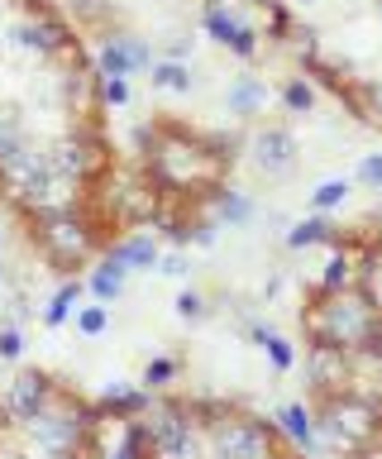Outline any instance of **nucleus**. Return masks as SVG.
<instances>
[{
	"instance_id": "nucleus-1",
	"label": "nucleus",
	"mask_w": 382,
	"mask_h": 459,
	"mask_svg": "<svg viewBox=\"0 0 382 459\" xmlns=\"http://www.w3.org/2000/svg\"><path fill=\"white\" fill-rule=\"evenodd\" d=\"M306 340L310 344H335V350H359L373 340V330L382 325V311L373 307V297L363 287H344V292H316V301L301 311Z\"/></svg>"
},
{
	"instance_id": "nucleus-2",
	"label": "nucleus",
	"mask_w": 382,
	"mask_h": 459,
	"mask_svg": "<svg viewBox=\"0 0 382 459\" xmlns=\"http://www.w3.org/2000/svg\"><path fill=\"white\" fill-rule=\"evenodd\" d=\"M191 416L206 430V450L210 459H277V426L259 421V416L225 407L216 397H191Z\"/></svg>"
},
{
	"instance_id": "nucleus-3",
	"label": "nucleus",
	"mask_w": 382,
	"mask_h": 459,
	"mask_svg": "<svg viewBox=\"0 0 382 459\" xmlns=\"http://www.w3.org/2000/svg\"><path fill=\"white\" fill-rule=\"evenodd\" d=\"M30 235H34V244H38V254H44L53 268H63V273L81 268L96 249H101V235L91 230V221H87L81 211L58 215V221H48V225H34Z\"/></svg>"
},
{
	"instance_id": "nucleus-4",
	"label": "nucleus",
	"mask_w": 382,
	"mask_h": 459,
	"mask_svg": "<svg viewBox=\"0 0 382 459\" xmlns=\"http://www.w3.org/2000/svg\"><path fill=\"white\" fill-rule=\"evenodd\" d=\"M63 387L53 373L44 368H20L15 378L5 383V393H0V407H5L10 416H15V426H24L30 416H38L44 407H53V397H58Z\"/></svg>"
},
{
	"instance_id": "nucleus-5",
	"label": "nucleus",
	"mask_w": 382,
	"mask_h": 459,
	"mask_svg": "<svg viewBox=\"0 0 382 459\" xmlns=\"http://www.w3.org/2000/svg\"><path fill=\"white\" fill-rule=\"evenodd\" d=\"M310 383H316V397H335L353 387V354L335 350V344H310Z\"/></svg>"
},
{
	"instance_id": "nucleus-6",
	"label": "nucleus",
	"mask_w": 382,
	"mask_h": 459,
	"mask_svg": "<svg viewBox=\"0 0 382 459\" xmlns=\"http://www.w3.org/2000/svg\"><path fill=\"white\" fill-rule=\"evenodd\" d=\"M144 67H153V57L144 48V39L134 34H106L101 48H96V72L101 77H134Z\"/></svg>"
},
{
	"instance_id": "nucleus-7",
	"label": "nucleus",
	"mask_w": 382,
	"mask_h": 459,
	"mask_svg": "<svg viewBox=\"0 0 382 459\" xmlns=\"http://www.w3.org/2000/svg\"><path fill=\"white\" fill-rule=\"evenodd\" d=\"M106 258L124 273H158L163 249H158V235H153V230H130V235L106 239Z\"/></svg>"
},
{
	"instance_id": "nucleus-8",
	"label": "nucleus",
	"mask_w": 382,
	"mask_h": 459,
	"mask_svg": "<svg viewBox=\"0 0 382 459\" xmlns=\"http://www.w3.org/2000/svg\"><path fill=\"white\" fill-rule=\"evenodd\" d=\"M249 153H253V168L259 172H267V178H287L292 163H296V139L282 125H267V129L253 134Z\"/></svg>"
},
{
	"instance_id": "nucleus-9",
	"label": "nucleus",
	"mask_w": 382,
	"mask_h": 459,
	"mask_svg": "<svg viewBox=\"0 0 382 459\" xmlns=\"http://www.w3.org/2000/svg\"><path fill=\"white\" fill-rule=\"evenodd\" d=\"M149 387L144 383H110L106 387V393H101V402H96V407H101V416H115V421H134V416L139 411H144L149 407Z\"/></svg>"
},
{
	"instance_id": "nucleus-10",
	"label": "nucleus",
	"mask_w": 382,
	"mask_h": 459,
	"mask_svg": "<svg viewBox=\"0 0 382 459\" xmlns=\"http://www.w3.org/2000/svg\"><path fill=\"white\" fill-rule=\"evenodd\" d=\"M277 430L296 445V450H316V445H320L316 407H306V402H292V407H282V411H277Z\"/></svg>"
},
{
	"instance_id": "nucleus-11",
	"label": "nucleus",
	"mask_w": 382,
	"mask_h": 459,
	"mask_svg": "<svg viewBox=\"0 0 382 459\" xmlns=\"http://www.w3.org/2000/svg\"><path fill=\"white\" fill-rule=\"evenodd\" d=\"M210 211H216V221H220V225H230V230L249 225L253 215H259L253 196H249V192H239V186H216V192H210Z\"/></svg>"
},
{
	"instance_id": "nucleus-12",
	"label": "nucleus",
	"mask_w": 382,
	"mask_h": 459,
	"mask_svg": "<svg viewBox=\"0 0 382 459\" xmlns=\"http://www.w3.org/2000/svg\"><path fill=\"white\" fill-rule=\"evenodd\" d=\"M249 340L259 344V350L267 354V364H273L277 373H292L296 368V344L287 335H277L273 325H263V321H249Z\"/></svg>"
},
{
	"instance_id": "nucleus-13",
	"label": "nucleus",
	"mask_w": 382,
	"mask_h": 459,
	"mask_svg": "<svg viewBox=\"0 0 382 459\" xmlns=\"http://www.w3.org/2000/svg\"><path fill=\"white\" fill-rule=\"evenodd\" d=\"M81 297H87V278H67L58 292L48 297V307H44V325H63V321H72L77 307H81Z\"/></svg>"
},
{
	"instance_id": "nucleus-14",
	"label": "nucleus",
	"mask_w": 382,
	"mask_h": 459,
	"mask_svg": "<svg viewBox=\"0 0 382 459\" xmlns=\"http://www.w3.org/2000/svg\"><path fill=\"white\" fill-rule=\"evenodd\" d=\"M339 239V230L325 221V215H306V221H296L292 230H287V249H316V244H335Z\"/></svg>"
},
{
	"instance_id": "nucleus-15",
	"label": "nucleus",
	"mask_w": 382,
	"mask_h": 459,
	"mask_svg": "<svg viewBox=\"0 0 382 459\" xmlns=\"http://www.w3.org/2000/svg\"><path fill=\"white\" fill-rule=\"evenodd\" d=\"M124 278H130V273L115 268L110 258H101V264H96V268L87 273V292H91L96 301H106V307H110V301H115V297L124 292Z\"/></svg>"
},
{
	"instance_id": "nucleus-16",
	"label": "nucleus",
	"mask_w": 382,
	"mask_h": 459,
	"mask_svg": "<svg viewBox=\"0 0 382 459\" xmlns=\"http://www.w3.org/2000/svg\"><path fill=\"white\" fill-rule=\"evenodd\" d=\"M177 378H182V359L177 354H153L144 364V373H139V383H144L149 393H167Z\"/></svg>"
},
{
	"instance_id": "nucleus-17",
	"label": "nucleus",
	"mask_w": 382,
	"mask_h": 459,
	"mask_svg": "<svg viewBox=\"0 0 382 459\" xmlns=\"http://www.w3.org/2000/svg\"><path fill=\"white\" fill-rule=\"evenodd\" d=\"M225 100H230V110H234V115H259V110L267 106V86H263L259 77H239V82L230 86V96H225Z\"/></svg>"
},
{
	"instance_id": "nucleus-18",
	"label": "nucleus",
	"mask_w": 382,
	"mask_h": 459,
	"mask_svg": "<svg viewBox=\"0 0 382 459\" xmlns=\"http://www.w3.org/2000/svg\"><path fill=\"white\" fill-rule=\"evenodd\" d=\"M153 72V86H158V91H191V67L187 63H173V57H163V63H153L149 67Z\"/></svg>"
},
{
	"instance_id": "nucleus-19",
	"label": "nucleus",
	"mask_w": 382,
	"mask_h": 459,
	"mask_svg": "<svg viewBox=\"0 0 382 459\" xmlns=\"http://www.w3.org/2000/svg\"><path fill=\"white\" fill-rule=\"evenodd\" d=\"M206 29H210V39H216V43H225V48H230L234 34H239L244 24L230 14V5H225V0H210V5H206Z\"/></svg>"
},
{
	"instance_id": "nucleus-20",
	"label": "nucleus",
	"mask_w": 382,
	"mask_h": 459,
	"mask_svg": "<svg viewBox=\"0 0 382 459\" xmlns=\"http://www.w3.org/2000/svg\"><path fill=\"white\" fill-rule=\"evenodd\" d=\"M349 192H353V186H349L344 178H330V182H320L316 192H310V206H316V215H325V211L344 206V201H349Z\"/></svg>"
},
{
	"instance_id": "nucleus-21",
	"label": "nucleus",
	"mask_w": 382,
	"mask_h": 459,
	"mask_svg": "<svg viewBox=\"0 0 382 459\" xmlns=\"http://www.w3.org/2000/svg\"><path fill=\"white\" fill-rule=\"evenodd\" d=\"M77 335H87V340H96V335H106L110 330V307L106 301H96V307H77Z\"/></svg>"
},
{
	"instance_id": "nucleus-22",
	"label": "nucleus",
	"mask_w": 382,
	"mask_h": 459,
	"mask_svg": "<svg viewBox=\"0 0 382 459\" xmlns=\"http://www.w3.org/2000/svg\"><path fill=\"white\" fill-rule=\"evenodd\" d=\"M282 106H287L292 115H306L310 106H316V86H310V77H292L287 86H282Z\"/></svg>"
},
{
	"instance_id": "nucleus-23",
	"label": "nucleus",
	"mask_w": 382,
	"mask_h": 459,
	"mask_svg": "<svg viewBox=\"0 0 382 459\" xmlns=\"http://www.w3.org/2000/svg\"><path fill=\"white\" fill-rule=\"evenodd\" d=\"M130 77H101V106L106 110H120V106H130Z\"/></svg>"
},
{
	"instance_id": "nucleus-24",
	"label": "nucleus",
	"mask_w": 382,
	"mask_h": 459,
	"mask_svg": "<svg viewBox=\"0 0 382 459\" xmlns=\"http://www.w3.org/2000/svg\"><path fill=\"white\" fill-rule=\"evenodd\" d=\"M177 316L182 321H206L210 307H206V297L196 292V287H187V292H177Z\"/></svg>"
},
{
	"instance_id": "nucleus-25",
	"label": "nucleus",
	"mask_w": 382,
	"mask_h": 459,
	"mask_svg": "<svg viewBox=\"0 0 382 459\" xmlns=\"http://www.w3.org/2000/svg\"><path fill=\"white\" fill-rule=\"evenodd\" d=\"M359 287L368 297H373V307L382 311V258H368L363 264V273H359Z\"/></svg>"
},
{
	"instance_id": "nucleus-26",
	"label": "nucleus",
	"mask_w": 382,
	"mask_h": 459,
	"mask_svg": "<svg viewBox=\"0 0 382 459\" xmlns=\"http://www.w3.org/2000/svg\"><path fill=\"white\" fill-rule=\"evenodd\" d=\"M20 354H24L20 325H0V359H20Z\"/></svg>"
},
{
	"instance_id": "nucleus-27",
	"label": "nucleus",
	"mask_w": 382,
	"mask_h": 459,
	"mask_svg": "<svg viewBox=\"0 0 382 459\" xmlns=\"http://www.w3.org/2000/svg\"><path fill=\"white\" fill-rule=\"evenodd\" d=\"M359 182L363 186H382V153H368L359 163Z\"/></svg>"
},
{
	"instance_id": "nucleus-28",
	"label": "nucleus",
	"mask_w": 382,
	"mask_h": 459,
	"mask_svg": "<svg viewBox=\"0 0 382 459\" xmlns=\"http://www.w3.org/2000/svg\"><path fill=\"white\" fill-rule=\"evenodd\" d=\"M216 235H220V225H216V221H196V225L187 230V239H191V244H201V249H210V244H216Z\"/></svg>"
},
{
	"instance_id": "nucleus-29",
	"label": "nucleus",
	"mask_w": 382,
	"mask_h": 459,
	"mask_svg": "<svg viewBox=\"0 0 382 459\" xmlns=\"http://www.w3.org/2000/svg\"><path fill=\"white\" fill-rule=\"evenodd\" d=\"M158 273H167V278H182V273H187V258H182V254H163V258H158Z\"/></svg>"
},
{
	"instance_id": "nucleus-30",
	"label": "nucleus",
	"mask_w": 382,
	"mask_h": 459,
	"mask_svg": "<svg viewBox=\"0 0 382 459\" xmlns=\"http://www.w3.org/2000/svg\"><path fill=\"white\" fill-rule=\"evenodd\" d=\"M72 5H77V10H91V0H72Z\"/></svg>"
},
{
	"instance_id": "nucleus-31",
	"label": "nucleus",
	"mask_w": 382,
	"mask_h": 459,
	"mask_svg": "<svg viewBox=\"0 0 382 459\" xmlns=\"http://www.w3.org/2000/svg\"><path fill=\"white\" fill-rule=\"evenodd\" d=\"M0 282H5V268H0Z\"/></svg>"
},
{
	"instance_id": "nucleus-32",
	"label": "nucleus",
	"mask_w": 382,
	"mask_h": 459,
	"mask_svg": "<svg viewBox=\"0 0 382 459\" xmlns=\"http://www.w3.org/2000/svg\"><path fill=\"white\" fill-rule=\"evenodd\" d=\"M0 249H5V239H0Z\"/></svg>"
},
{
	"instance_id": "nucleus-33",
	"label": "nucleus",
	"mask_w": 382,
	"mask_h": 459,
	"mask_svg": "<svg viewBox=\"0 0 382 459\" xmlns=\"http://www.w3.org/2000/svg\"><path fill=\"white\" fill-rule=\"evenodd\" d=\"M110 459H120V455H110Z\"/></svg>"
}]
</instances>
